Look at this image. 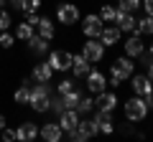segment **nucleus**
Returning <instances> with one entry per match:
<instances>
[{"mask_svg":"<svg viewBox=\"0 0 153 142\" xmlns=\"http://www.w3.org/2000/svg\"><path fill=\"white\" fill-rule=\"evenodd\" d=\"M0 137H3L5 142H13V140H18L16 130H8V127H3V130H0Z\"/></svg>","mask_w":153,"mask_h":142,"instance_id":"nucleus-33","label":"nucleus"},{"mask_svg":"<svg viewBox=\"0 0 153 142\" xmlns=\"http://www.w3.org/2000/svg\"><path fill=\"white\" fill-rule=\"evenodd\" d=\"M130 86H133V94H138V97H148V94L153 91V84H151V79H148V74H133Z\"/></svg>","mask_w":153,"mask_h":142,"instance_id":"nucleus-8","label":"nucleus"},{"mask_svg":"<svg viewBox=\"0 0 153 142\" xmlns=\"http://www.w3.org/2000/svg\"><path fill=\"white\" fill-rule=\"evenodd\" d=\"M26 23L36 28V23H38V15H36V13H26Z\"/></svg>","mask_w":153,"mask_h":142,"instance_id":"nucleus-38","label":"nucleus"},{"mask_svg":"<svg viewBox=\"0 0 153 142\" xmlns=\"http://www.w3.org/2000/svg\"><path fill=\"white\" fill-rule=\"evenodd\" d=\"M3 127H5V117L0 114V130H3Z\"/></svg>","mask_w":153,"mask_h":142,"instance_id":"nucleus-43","label":"nucleus"},{"mask_svg":"<svg viewBox=\"0 0 153 142\" xmlns=\"http://www.w3.org/2000/svg\"><path fill=\"white\" fill-rule=\"evenodd\" d=\"M100 18H102V23H115V15H117V8H112V5H107L105 3L102 8H100V13H97Z\"/></svg>","mask_w":153,"mask_h":142,"instance_id":"nucleus-26","label":"nucleus"},{"mask_svg":"<svg viewBox=\"0 0 153 142\" xmlns=\"http://www.w3.org/2000/svg\"><path fill=\"white\" fill-rule=\"evenodd\" d=\"M82 99V91L79 89H69L66 94H61V102H64V109H74L76 104Z\"/></svg>","mask_w":153,"mask_h":142,"instance_id":"nucleus-23","label":"nucleus"},{"mask_svg":"<svg viewBox=\"0 0 153 142\" xmlns=\"http://www.w3.org/2000/svg\"><path fill=\"white\" fill-rule=\"evenodd\" d=\"M123 109H125V119L133 122V124H138V122H143L148 117V104H146V99L138 97V94H133V97L123 104Z\"/></svg>","mask_w":153,"mask_h":142,"instance_id":"nucleus-1","label":"nucleus"},{"mask_svg":"<svg viewBox=\"0 0 153 142\" xmlns=\"http://www.w3.org/2000/svg\"><path fill=\"white\" fill-rule=\"evenodd\" d=\"M71 59H74V53H69V51L64 48H56L49 53V66L54 71H69L71 69Z\"/></svg>","mask_w":153,"mask_h":142,"instance_id":"nucleus-6","label":"nucleus"},{"mask_svg":"<svg viewBox=\"0 0 153 142\" xmlns=\"http://www.w3.org/2000/svg\"><path fill=\"white\" fill-rule=\"evenodd\" d=\"M82 56L89 61V64H97V61L105 59V46L100 38H87V43L82 46Z\"/></svg>","mask_w":153,"mask_h":142,"instance_id":"nucleus-5","label":"nucleus"},{"mask_svg":"<svg viewBox=\"0 0 153 142\" xmlns=\"http://www.w3.org/2000/svg\"><path fill=\"white\" fill-rule=\"evenodd\" d=\"M5 3H8V0H0V8H3V5H5Z\"/></svg>","mask_w":153,"mask_h":142,"instance_id":"nucleus-45","label":"nucleus"},{"mask_svg":"<svg viewBox=\"0 0 153 142\" xmlns=\"http://www.w3.org/2000/svg\"><path fill=\"white\" fill-rule=\"evenodd\" d=\"M123 48H125V56H130V59H138V56L146 51V43H143V36H138V33H133L130 38L123 43Z\"/></svg>","mask_w":153,"mask_h":142,"instance_id":"nucleus-10","label":"nucleus"},{"mask_svg":"<svg viewBox=\"0 0 153 142\" xmlns=\"http://www.w3.org/2000/svg\"><path fill=\"white\" fill-rule=\"evenodd\" d=\"M28 104H31V109H33V112H38V114H44V112H49V107H51L49 86L38 81L36 86L31 89V99H28Z\"/></svg>","mask_w":153,"mask_h":142,"instance_id":"nucleus-2","label":"nucleus"},{"mask_svg":"<svg viewBox=\"0 0 153 142\" xmlns=\"http://www.w3.org/2000/svg\"><path fill=\"white\" fill-rule=\"evenodd\" d=\"M16 135H18V140L31 142V140H36V137H38V124H36V122H23V124H18Z\"/></svg>","mask_w":153,"mask_h":142,"instance_id":"nucleus-17","label":"nucleus"},{"mask_svg":"<svg viewBox=\"0 0 153 142\" xmlns=\"http://www.w3.org/2000/svg\"><path fill=\"white\" fill-rule=\"evenodd\" d=\"M138 36H153V15H143L138 20V28H135Z\"/></svg>","mask_w":153,"mask_h":142,"instance_id":"nucleus-24","label":"nucleus"},{"mask_svg":"<svg viewBox=\"0 0 153 142\" xmlns=\"http://www.w3.org/2000/svg\"><path fill=\"white\" fill-rule=\"evenodd\" d=\"M56 20L64 23V26L79 23V8H76L74 3H59V5H56Z\"/></svg>","mask_w":153,"mask_h":142,"instance_id":"nucleus-4","label":"nucleus"},{"mask_svg":"<svg viewBox=\"0 0 153 142\" xmlns=\"http://www.w3.org/2000/svg\"><path fill=\"white\" fill-rule=\"evenodd\" d=\"M74 109L79 112V114H89V112L94 109V99H92V97H84V94H82V99H79V104H76Z\"/></svg>","mask_w":153,"mask_h":142,"instance_id":"nucleus-27","label":"nucleus"},{"mask_svg":"<svg viewBox=\"0 0 153 142\" xmlns=\"http://www.w3.org/2000/svg\"><path fill=\"white\" fill-rule=\"evenodd\" d=\"M51 76H54V69L49 66V61H41V64L33 66V79H36V81L49 84V79H51Z\"/></svg>","mask_w":153,"mask_h":142,"instance_id":"nucleus-19","label":"nucleus"},{"mask_svg":"<svg viewBox=\"0 0 153 142\" xmlns=\"http://www.w3.org/2000/svg\"><path fill=\"white\" fill-rule=\"evenodd\" d=\"M13 99H16V104H28V99H31V89L26 86V81H23V86H18V89H16Z\"/></svg>","mask_w":153,"mask_h":142,"instance_id":"nucleus-28","label":"nucleus"},{"mask_svg":"<svg viewBox=\"0 0 153 142\" xmlns=\"http://www.w3.org/2000/svg\"><path fill=\"white\" fill-rule=\"evenodd\" d=\"M84 79H87V89L92 94H100L102 89H107V76H105L102 71H92V69H89V74Z\"/></svg>","mask_w":153,"mask_h":142,"instance_id":"nucleus-9","label":"nucleus"},{"mask_svg":"<svg viewBox=\"0 0 153 142\" xmlns=\"http://www.w3.org/2000/svg\"><path fill=\"white\" fill-rule=\"evenodd\" d=\"M120 130H123V132H125V135H133V127H130V124H123V127H120Z\"/></svg>","mask_w":153,"mask_h":142,"instance_id":"nucleus-42","label":"nucleus"},{"mask_svg":"<svg viewBox=\"0 0 153 142\" xmlns=\"http://www.w3.org/2000/svg\"><path fill=\"white\" fill-rule=\"evenodd\" d=\"M36 28H38V36H41V38H46V41H51V38H54V33H56L54 20H49V18H38Z\"/></svg>","mask_w":153,"mask_h":142,"instance_id":"nucleus-22","label":"nucleus"},{"mask_svg":"<svg viewBox=\"0 0 153 142\" xmlns=\"http://www.w3.org/2000/svg\"><path fill=\"white\" fill-rule=\"evenodd\" d=\"M148 79H151V84H153V56H151V61H148Z\"/></svg>","mask_w":153,"mask_h":142,"instance_id":"nucleus-40","label":"nucleus"},{"mask_svg":"<svg viewBox=\"0 0 153 142\" xmlns=\"http://www.w3.org/2000/svg\"><path fill=\"white\" fill-rule=\"evenodd\" d=\"M120 36H123V31L117 26H107V28H102V33H100V41H102L105 48H110V46H115L117 41H120Z\"/></svg>","mask_w":153,"mask_h":142,"instance_id":"nucleus-14","label":"nucleus"},{"mask_svg":"<svg viewBox=\"0 0 153 142\" xmlns=\"http://www.w3.org/2000/svg\"><path fill=\"white\" fill-rule=\"evenodd\" d=\"M143 99H146V104H148V112H151V109H153V91L148 94V97H143Z\"/></svg>","mask_w":153,"mask_h":142,"instance_id":"nucleus-41","label":"nucleus"},{"mask_svg":"<svg viewBox=\"0 0 153 142\" xmlns=\"http://www.w3.org/2000/svg\"><path fill=\"white\" fill-rule=\"evenodd\" d=\"M89 66H92V64H89L82 53H76L74 59H71V71H74L76 79H84V76H87V74H89Z\"/></svg>","mask_w":153,"mask_h":142,"instance_id":"nucleus-18","label":"nucleus"},{"mask_svg":"<svg viewBox=\"0 0 153 142\" xmlns=\"http://www.w3.org/2000/svg\"><path fill=\"white\" fill-rule=\"evenodd\" d=\"M133 71H135V64H133L130 56H120V59H115L112 66H110V76H117L120 81H128L133 76Z\"/></svg>","mask_w":153,"mask_h":142,"instance_id":"nucleus-3","label":"nucleus"},{"mask_svg":"<svg viewBox=\"0 0 153 142\" xmlns=\"http://www.w3.org/2000/svg\"><path fill=\"white\" fill-rule=\"evenodd\" d=\"M41 5H44V0H26V5H23V13H36Z\"/></svg>","mask_w":153,"mask_h":142,"instance_id":"nucleus-31","label":"nucleus"},{"mask_svg":"<svg viewBox=\"0 0 153 142\" xmlns=\"http://www.w3.org/2000/svg\"><path fill=\"white\" fill-rule=\"evenodd\" d=\"M76 130H79L82 140H89V137H94V135L100 132V127H97V122H94V117H92V119H79Z\"/></svg>","mask_w":153,"mask_h":142,"instance_id":"nucleus-20","label":"nucleus"},{"mask_svg":"<svg viewBox=\"0 0 153 142\" xmlns=\"http://www.w3.org/2000/svg\"><path fill=\"white\" fill-rule=\"evenodd\" d=\"M138 8H140V0H120L117 10H123V13H135Z\"/></svg>","mask_w":153,"mask_h":142,"instance_id":"nucleus-29","label":"nucleus"},{"mask_svg":"<svg viewBox=\"0 0 153 142\" xmlns=\"http://www.w3.org/2000/svg\"><path fill=\"white\" fill-rule=\"evenodd\" d=\"M94 122H97L100 132H105V135H110V132L115 130V122H112V112L97 109V114H94Z\"/></svg>","mask_w":153,"mask_h":142,"instance_id":"nucleus-15","label":"nucleus"},{"mask_svg":"<svg viewBox=\"0 0 153 142\" xmlns=\"http://www.w3.org/2000/svg\"><path fill=\"white\" fill-rule=\"evenodd\" d=\"M148 51H151V56H153V41H151V46H148Z\"/></svg>","mask_w":153,"mask_h":142,"instance_id":"nucleus-44","label":"nucleus"},{"mask_svg":"<svg viewBox=\"0 0 153 142\" xmlns=\"http://www.w3.org/2000/svg\"><path fill=\"white\" fill-rule=\"evenodd\" d=\"M69 89H74V79H61L59 81V94H66Z\"/></svg>","mask_w":153,"mask_h":142,"instance_id":"nucleus-34","label":"nucleus"},{"mask_svg":"<svg viewBox=\"0 0 153 142\" xmlns=\"http://www.w3.org/2000/svg\"><path fill=\"white\" fill-rule=\"evenodd\" d=\"M105 23L97 13H89L87 18L82 20V31H84V38H100V33H102Z\"/></svg>","mask_w":153,"mask_h":142,"instance_id":"nucleus-7","label":"nucleus"},{"mask_svg":"<svg viewBox=\"0 0 153 142\" xmlns=\"http://www.w3.org/2000/svg\"><path fill=\"white\" fill-rule=\"evenodd\" d=\"M38 135L44 137L46 142H59L61 137H64V130L59 127V122H46V124L38 130Z\"/></svg>","mask_w":153,"mask_h":142,"instance_id":"nucleus-13","label":"nucleus"},{"mask_svg":"<svg viewBox=\"0 0 153 142\" xmlns=\"http://www.w3.org/2000/svg\"><path fill=\"white\" fill-rule=\"evenodd\" d=\"M66 137H69L71 142H84V140H82V135H79V130H76V127H74V130H66Z\"/></svg>","mask_w":153,"mask_h":142,"instance_id":"nucleus-36","label":"nucleus"},{"mask_svg":"<svg viewBox=\"0 0 153 142\" xmlns=\"http://www.w3.org/2000/svg\"><path fill=\"white\" fill-rule=\"evenodd\" d=\"M76 124H79V112H76V109H64V112H61V114H59V127H61V130H74V127Z\"/></svg>","mask_w":153,"mask_h":142,"instance_id":"nucleus-16","label":"nucleus"},{"mask_svg":"<svg viewBox=\"0 0 153 142\" xmlns=\"http://www.w3.org/2000/svg\"><path fill=\"white\" fill-rule=\"evenodd\" d=\"M49 109H54L56 114H61V112H64V102H61V94L54 99V102H51V107H49Z\"/></svg>","mask_w":153,"mask_h":142,"instance_id":"nucleus-35","label":"nucleus"},{"mask_svg":"<svg viewBox=\"0 0 153 142\" xmlns=\"http://www.w3.org/2000/svg\"><path fill=\"white\" fill-rule=\"evenodd\" d=\"M8 3H10L16 10H23V5H26V0H8Z\"/></svg>","mask_w":153,"mask_h":142,"instance_id":"nucleus-39","label":"nucleus"},{"mask_svg":"<svg viewBox=\"0 0 153 142\" xmlns=\"http://www.w3.org/2000/svg\"><path fill=\"white\" fill-rule=\"evenodd\" d=\"M115 23H117V28H120L123 33H135V28H138V18L133 15V13H123V10H117Z\"/></svg>","mask_w":153,"mask_h":142,"instance_id":"nucleus-12","label":"nucleus"},{"mask_svg":"<svg viewBox=\"0 0 153 142\" xmlns=\"http://www.w3.org/2000/svg\"><path fill=\"white\" fill-rule=\"evenodd\" d=\"M33 33H36V31H33V26H28V23L23 20V23H18V28H16V38L18 41H28Z\"/></svg>","mask_w":153,"mask_h":142,"instance_id":"nucleus-25","label":"nucleus"},{"mask_svg":"<svg viewBox=\"0 0 153 142\" xmlns=\"http://www.w3.org/2000/svg\"><path fill=\"white\" fill-rule=\"evenodd\" d=\"M10 15H8L5 10H3V8H0V31H8V28H10Z\"/></svg>","mask_w":153,"mask_h":142,"instance_id":"nucleus-32","label":"nucleus"},{"mask_svg":"<svg viewBox=\"0 0 153 142\" xmlns=\"http://www.w3.org/2000/svg\"><path fill=\"white\" fill-rule=\"evenodd\" d=\"M140 8L146 10V15H153V0H140Z\"/></svg>","mask_w":153,"mask_h":142,"instance_id":"nucleus-37","label":"nucleus"},{"mask_svg":"<svg viewBox=\"0 0 153 142\" xmlns=\"http://www.w3.org/2000/svg\"><path fill=\"white\" fill-rule=\"evenodd\" d=\"M94 107H97V109H105V112H112L115 107H117V94L102 89V91L97 94V99H94Z\"/></svg>","mask_w":153,"mask_h":142,"instance_id":"nucleus-11","label":"nucleus"},{"mask_svg":"<svg viewBox=\"0 0 153 142\" xmlns=\"http://www.w3.org/2000/svg\"><path fill=\"white\" fill-rule=\"evenodd\" d=\"M13 43H16V38H13L10 33H8V31H0V46H3V48H10Z\"/></svg>","mask_w":153,"mask_h":142,"instance_id":"nucleus-30","label":"nucleus"},{"mask_svg":"<svg viewBox=\"0 0 153 142\" xmlns=\"http://www.w3.org/2000/svg\"><path fill=\"white\" fill-rule=\"evenodd\" d=\"M26 43H28V48H31L36 56H44L46 51H49V41H46V38H41L38 33H33V36L26 41Z\"/></svg>","mask_w":153,"mask_h":142,"instance_id":"nucleus-21","label":"nucleus"}]
</instances>
